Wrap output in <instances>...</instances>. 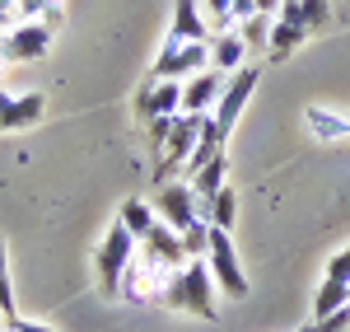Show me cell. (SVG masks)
Segmentation results:
<instances>
[{
  "label": "cell",
  "instance_id": "obj_2",
  "mask_svg": "<svg viewBox=\"0 0 350 332\" xmlns=\"http://www.w3.org/2000/svg\"><path fill=\"white\" fill-rule=\"evenodd\" d=\"M178 272H183V267H178ZM168 277H173V267H163V262H154V257H145V253L135 248V257L126 262V272H122L117 300H126V305H159Z\"/></svg>",
  "mask_w": 350,
  "mask_h": 332
},
{
  "label": "cell",
  "instance_id": "obj_22",
  "mask_svg": "<svg viewBox=\"0 0 350 332\" xmlns=\"http://www.w3.org/2000/svg\"><path fill=\"white\" fill-rule=\"evenodd\" d=\"M178 239H183L187 257H206V248H211V220H196L191 229H183Z\"/></svg>",
  "mask_w": 350,
  "mask_h": 332
},
{
  "label": "cell",
  "instance_id": "obj_21",
  "mask_svg": "<svg viewBox=\"0 0 350 332\" xmlns=\"http://www.w3.org/2000/svg\"><path fill=\"white\" fill-rule=\"evenodd\" d=\"M19 19H42V24H56L61 14V0H14Z\"/></svg>",
  "mask_w": 350,
  "mask_h": 332
},
{
  "label": "cell",
  "instance_id": "obj_36",
  "mask_svg": "<svg viewBox=\"0 0 350 332\" xmlns=\"http://www.w3.org/2000/svg\"><path fill=\"white\" fill-rule=\"evenodd\" d=\"M0 61H10V56H5V38H0Z\"/></svg>",
  "mask_w": 350,
  "mask_h": 332
},
{
  "label": "cell",
  "instance_id": "obj_29",
  "mask_svg": "<svg viewBox=\"0 0 350 332\" xmlns=\"http://www.w3.org/2000/svg\"><path fill=\"white\" fill-rule=\"evenodd\" d=\"M14 24H19V10H14V0H0V33H10Z\"/></svg>",
  "mask_w": 350,
  "mask_h": 332
},
{
  "label": "cell",
  "instance_id": "obj_28",
  "mask_svg": "<svg viewBox=\"0 0 350 332\" xmlns=\"http://www.w3.org/2000/svg\"><path fill=\"white\" fill-rule=\"evenodd\" d=\"M0 309H5V318H19V305H14V285H10V272L0 277Z\"/></svg>",
  "mask_w": 350,
  "mask_h": 332
},
{
  "label": "cell",
  "instance_id": "obj_16",
  "mask_svg": "<svg viewBox=\"0 0 350 332\" xmlns=\"http://www.w3.org/2000/svg\"><path fill=\"white\" fill-rule=\"evenodd\" d=\"M42 94H14V108H10V117L0 122V131H24V127H33V122H42Z\"/></svg>",
  "mask_w": 350,
  "mask_h": 332
},
{
  "label": "cell",
  "instance_id": "obj_19",
  "mask_svg": "<svg viewBox=\"0 0 350 332\" xmlns=\"http://www.w3.org/2000/svg\"><path fill=\"white\" fill-rule=\"evenodd\" d=\"M341 305H350V285L327 277L323 285H318V295H313V318H327V314H336Z\"/></svg>",
  "mask_w": 350,
  "mask_h": 332
},
{
  "label": "cell",
  "instance_id": "obj_30",
  "mask_svg": "<svg viewBox=\"0 0 350 332\" xmlns=\"http://www.w3.org/2000/svg\"><path fill=\"white\" fill-rule=\"evenodd\" d=\"M280 19H290V24L304 28V0H285V5H280Z\"/></svg>",
  "mask_w": 350,
  "mask_h": 332
},
{
  "label": "cell",
  "instance_id": "obj_25",
  "mask_svg": "<svg viewBox=\"0 0 350 332\" xmlns=\"http://www.w3.org/2000/svg\"><path fill=\"white\" fill-rule=\"evenodd\" d=\"M304 332H350V305H341L336 314H327V318H313Z\"/></svg>",
  "mask_w": 350,
  "mask_h": 332
},
{
  "label": "cell",
  "instance_id": "obj_23",
  "mask_svg": "<svg viewBox=\"0 0 350 332\" xmlns=\"http://www.w3.org/2000/svg\"><path fill=\"white\" fill-rule=\"evenodd\" d=\"M239 33H243V42H247V52H252V47H271V24H267V14H252V19H243Z\"/></svg>",
  "mask_w": 350,
  "mask_h": 332
},
{
  "label": "cell",
  "instance_id": "obj_1",
  "mask_svg": "<svg viewBox=\"0 0 350 332\" xmlns=\"http://www.w3.org/2000/svg\"><path fill=\"white\" fill-rule=\"evenodd\" d=\"M215 290H219V285H215V277H211V262H206V257H187V267L168 277V285H163V295H159V305L187 309V314H196V318L215 323V318H219Z\"/></svg>",
  "mask_w": 350,
  "mask_h": 332
},
{
  "label": "cell",
  "instance_id": "obj_26",
  "mask_svg": "<svg viewBox=\"0 0 350 332\" xmlns=\"http://www.w3.org/2000/svg\"><path fill=\"white\" fill-rule=\"evenodd\" d=\"M327 19H332L327 0H304V28H308V33H318V28H327Z\"/></svg>",
  "mask_w": 350,
  "mask_h": 332
},
{
  "label": "cell",
  "instance_id": "obj_13",
  "mask_svg": "<svg viewBox=\"0 0 350 332\" xmlns=\"http://www.w3.org/2000/svg\"><path fill=\"white\" fill-rule=\"evenodd\" d=\"M173 33L187 38V42H211V19H206L201 0H178V10H173Z\"/></svg>",
  "mask_w": 350,
  "mask_h": 332
},
{
  "label": "cell",
  "instance_id": "obj_12",
  "mask_svg": "<svg viewBox=\"0 0 350 332\" xmlns=\"http://www.w3.org/2000/svg\"><path fill=\"white\" fill-rule=\"evenodd\" d=\"M211 66H215V71H224V75H234V71H243V66H247V42H243L239 28L215 33V42H211Z\"/></svg>",
  "mask_w": 350,
  "mask_h": 332
},
{
  "label": "cell",
  "instance_id": "obj_15",
  "mask_svg": "<svg viewBox=\"0 0 350 332\" xmlns=\"http://www.w3.org/2000/svg\"><path fill=\"white\" fill-rule=\"evenodd\" d=\"M224 168H229V159H224V150H219L215 159L206 168H196L187 183H191V192H196V201H215V192L224 188Z\"/></svg>",
  "mask_w": 350,
  "mask_h": 332
},
{
  "label": "cell",
  "instance_id": "obj_14",
  "mask_svg": "<svg viewBox=\"0 0 350 332\" xmlns=\"http://www.w3.org/2000/svg\"><path fill=\"white\" fill-rule=\"evenodd\" d=\"M304 122L313 140H346L350 136V117L346 112H327V108H304Z\"/></svg>",
  "mask_w": 350,
  "mask_h": 332
},
{
  "label": "cell",
  "instance_id": "obj_27",
  "mask_svg": "<svg viewBox=\"0 0 350 332\" xmlns=\"http://www.w3.org/2000/svg\"><path fill=\"white\" fill-rule=\"evenodd\" d=\"M327 277H332V281H346V285H350V248H341L332 262H327Z\"/></svg>",
  "mask_w": 350,
  "mask_h": 332
},
{
  "label": "cell",
  "instance_id": "obj_17",
  "mask_svg": "<svg viewBox=\"0 0 350 332\" xmlns=\"http://www.w3.org/2000/svg\"><path fill=\"white\" fill-rule=\"evenodd\" d=\"M117 220L126 225V229L135 234V244H140V239H145V234H150V229L159 225V211H154L150 201H140V196H131V201H122V216H117Z\"/></svg>",
  "mask_w": 350,
  "mask_h": 332
},
{
  "label": "cell",
  "instance_id": "obj_8",
  "mask_svg": "<svg viewBox=\"0 0 350 332\" xmlns=\"http://www.w3.org/2000/svg\"><path fill=\"white\" fill-rule=\"evenodd\" d=\"M154 211H159V220L173 225L178 234L191 229L196 220H206V216H201V201H196V192H191V183H163L159 196H154Z\"/></svg>",
  "mask_w": 350,
  "mask_h": 332
},
{
  "label": "cell",
  "instance_id": "obj_33",
  "mask_svg": "<svg viewBox=\"0 0 350 332\" xmlns=\"http://www.w3.org/2000/svg\"><path fill=\"white\" fill-rule=\"evenodd\" d=\"M285 0H257V14H280Z\"/></svg>",
  "mask_w": 350,
  "mask_h": 332
},
{
  "label": "cell",
  "instance_id": "obj_3",
  "mask_svg": "<svg viewBox=\"0 0 350 332\" xmlns=\"http://www.w3.org/2000/svg\"><path fill=\"white\" fill-rule=\"evenodd\" d=\"M211 66V42H187L168 28L159 61L150 66V80H183V75H201Z\"/></svg>",
  "mask_w": 350,
  "mask_h": 332
},
{
  "label": "cell",
  "instance_id": "obj_9",
  "mask_svg": "<svg viewBox=\"0 0 350 332\" xmlns=\"http://www.w3.org/2000/svg\"><path fill=\"white\" fill-rule=\"evenodd\" d=\"M183 112V80H145L135 94V117L154 122V117H178Z\"/></svg>",
  "mask_w": 350,
  "mask_h": 332
},
{
  "label": "cell",
  "instance_id": "obj_7",
  "mask_svg": "<svg viewBox=\"0 0 350 332\" xmlns=\"http://www.w3.org/2000/svg\"><path fill=\"white\" fill-rule=\"evenodd\" d=\"M206 262H211L215 285L229 295V300H243V295H247V277H243V262H239V253H234L229 229H215V225H211V248H206Z\"/></svg>",
  "mask_w": 350,
  "mask_h": 332
},
{
  "label": "cell",
  "instance_id": "obj_18",
  "mask_svg": "<svg viewBox=\"0 0 350 332\" xmlns=\"http://www.w3.org/2000/svg\"><path fill=\"white\" fill-rule=\"evenodd\" d=\"M304 38H308V28L290 24V19H275V24H271V47H267V56H271V61H285V56L295 52Z\"/></svg>",
  "mask_w": 350,
  "mask_h": 332
},
{
  "label": "cell",
  "instance_id": "obj_31",
  "mask_svg": "<svg viewBox=\"0 0 350 332\" xmlns=\"http://www.w3.org/2000/svg\"><path fill=\"white\" fill-rule=\"evenodd\" d=\"M5 332H52V328H47V323H28V318H10Z\"/></svg>",
  "mask_w": 350,
  "mask_h": 332
},
{
  "label": "cell",
  "instance_id": "obj_11",
  "mask_svg": "<svg viewBox=\"0 0 350 332\" xmlns=\"http://www.w3.org/2000/svg\"><path fill=\"white\" fill-rule=\"evenodd\" d=\"M224 84H229V75L215 71V66H206L201 75H191V80L183 84V112L211 117V108L219 103V94H224Z\"/></svg>",
  "mask_w": 350,
  "mask_h": 332
},
{
  "label": "cell",
  "instance_id": "obj_35",
  "mask_svg": "<svg viewBox=\"0 0 350 332\" xmlns=\"http://www.w3.org/2000/svg\"><path fill=\"white\" fill-rule=\"evenodd\" d=\"M0 277H5V239H0Z\"/></svg>",
  "mask_w": 350,
  "mask_h": 332
},
{
  "label": "cell",
  "instance_id": "obj_34",
  "mask_svg": "<svg viewBox=\"0 0 350 332\" xmlns=\"http://www.w3.org/2000/svg\"><path fill=\"white\" fill-rule=\"evenodd\" d=\"M10 108H14V94H5V89H0V122L10 117Z\"/></svg>",
  "mask_w": 350,
  "mask_h": 332
},
{
  "label": "cell",
  "instance_id": "obj_38",
  "mask_svg": "<svg viewBox=\"0 0 350 332\" xmlns=\"http://www.w3.org/2000/svg\"><path fill=\"white\" fill-rule=\"evenodd\" d=\"M346 117H350V112H346Z\"/></svg>",
  "mask_w": 350,
  "mask_h": 332
},
{
  "label": "cell",
  "instance_id": "obj_32",
  "mask_svg": "<svg viewBox=\"0 0 350 332\" xmlns=\"http://www.w3.org/2000/svg\"><path fill=\"white\" fill-rule=\"evenodd\" d=\"M252 14H257V0H234V24L252 19Z\"/></svg>",
  "mask_w": 350,
  "mask_h": 332
},
{
  "label": "cell",
  "instance_id": "obj_6",
  "mask_svg": "<svg viewBox=\"0 0 350 332\" xmlns=\"http://www.w3.org/2000/svg\"><path fill=\"white\" fill-rule=\"evenodd\" d=\"M201 127H206V117L178 112V122H173V131H168V140H163V150H159V164H154L159 183H173V173L187 168L191 150H196V140H201Z\"/></svg>",
  "mask_w": 350,
  "mask_h": 332
},
{
  "label": "cell",
  "instance_id": "obj_4",
  "mask_svg": "<svg viewBox=\"0 0 350 332\" xmlns=\"http://www.w3.org/2000/svg\"><path fill=\"white\" fill-rule=\"evenodd\" d=\"M252 89H257V66H243V71H234V75H229V84H224V94H219L215 112L206 117V131H211L215 140H229L234 122L243 117L247 99H252Z\"/></svg>",
  "mask_w": 350,
  "mask_h": 332
},
{
  "label": "cell",
  "instance_id": "obj_20",
  "mask_svg": "<svg viewBox=\"0 0 350 332\" xmlns=\"http://www.w3.org/2000/svg\"><path fill=\"white\" fill-rule=\"evenodd\" d=\"M234 220H239V196H234V188H219L215 201H211V225L215 229H229Z\"/></svg>",
  "mask_w": 350,
  "mask_h": 332
},
{
  "label": "cell",
  "instance_id": "obj_10",
  "mask_svg": "<svg viewBox=\"0 0 350 332\" xmlns=\"http://www.w3.org/2000/svg\"><path fill=\"white\" fill-rule=\"evenodd\" d=\"M0 38H5V56L10 61H38V56H47V47H52V24L19 19L10 33H0Z\"/></svg>",
  "mask_w": 350,
  "mask_h": 332
},
{
  "label": "cell",
  "instance_id": "obj_37",
  "mask_svg": "<svg viewBox=\"0 0 350 332\" xmlns=\"http://www.w3.org/2000/svg\"><path fill=\"white\" fill-rule=\"evenodd\" d=\"M5 323H10V318H5V309H0V332H5Z\"/></svg>",
  "mask_w": 350,
  "mask_h": 332
},
{
  "label": "cell",
  "instance_id": "obj_5",
  "mask_svg": "<svg viewBox=\"0 0 350 332\" xmlns=\"http://www.w3.org/2000/svg\"><path fill=\"white\" fill-rule=\"evenodd\" d=\"M135 234L126 229V225L117 220L103 234V244H98V257H94V267H98V285H103V295H112L117 300V290H122V272H126V262L135 257Z\"/></svg>",
  "mask_w": 350,
  "mask_h": 332
},
{
  "label": "cell",
  "instance_id": "obj_24",
  "mask_svg": "<svg viewBox=\"0 0 350 332\" xmlns=\"http://www.w3.org/2000/svg\"><path fill=\"white\" fill-rule=\"evenodd\" d=\"M201 10H206V19H211L215 33L234 28V0H201Z\"/></svg>",
  "mask_w": 350,
  "mask_h": 332
}]
</instances>
